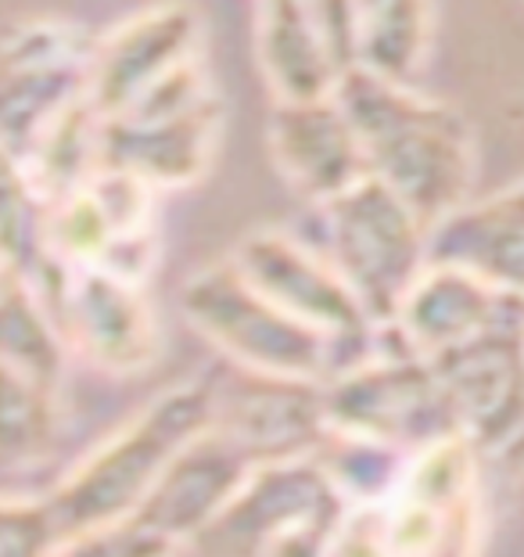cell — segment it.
Instances as JSON below:
<instances>
[{"instance_id": "1", "label": "cell", "mask_w": 524, "mask_h": 557, "mask_svg": "<svg viewBox=\"0 0 524 557\" xmlns=\"http://www.w3.org/2000/svg\"><path fill=\"white\" fill-rule=\"evenodd\" d=\"M338 98L360 129L371 176L407 198L432 227L471 201L478 145L460 109L363 65L345 73Z\"/></svg>"}, {"instance_id": "2", "label": "cell", "mask_w": 524, "mask_h": 557, "mask_svg": "<svg viewBox=\"0 0 524 557\" xmlns=\"http://www.w3.org/2000/svg\"><path fill=\"white\" fill-rule=\"evenodd\" d=\"M223 377L201 374L165 388L126 429L101 443L83 465L40 496L58 547H68L87 532L134 518L173 457L220 418Z\"/></svg>"}, {"instance_id": "3", "label": "cell", "mask_w": 524, "mask_h": 557, "mask_svg": "<svg viewBox=\"0 0 524 557\" xmlns=\"http://www.w3.org/2000/svg\"><path fill=\"white\" fill-rule=\"evenodd\" d=\"M180 310L187 324L245 374L305 385H324L338 374V349L262 295L230 256L184 281Z\"/></svg>"}, {"instance_id": "4", "label": "cell", "mask_w": 524, "mask_h": 557, "mask_svg": "<svg viewBox=\"0 0 524 557\" xmlns=\"http://www.w3.org/2000/svg\"><path fill=\"white\" fill-rule=\"evenodd\" d=\"M352 504L313 454L273 457L198 536L216 557H335Z\"/></svg>"}, {"instance_id": "5", "label": "cell", "mask_w": 524, "mask_h": 557, "mask_svg": "<svg viewBox=\"0 0 524 557\" xmlns=\"http://www.w3.org/2000/svg\"><path fill=\"white\" fill-rule=\"evenodd\" d=\"M320 396L327 432L371 438L402 454L467 435L435 363L396 346L385 327L377 352L327 377Z\"/></svg>"}, {"instance_id": "6", "label": "cell", "mask_w": 524, "mask_h": 557, "mask_svg": "<svg viewBox=\"0 0 524 557\" xmlns=\"http://www.w3.org/2000/svg\"><path fill=\"white\" fill-rule=\"evenodd\" d=\"M223 120V101L198 58L129 109L101 120V165L134 173L159 195L184 191L209 173Z\"/></svg>"}, {"instance_id": "7", "label": "cell", "mask_w": 524, "mask_h": 557, "mask_svg": "<svg viewBox=\"0 0 524 557\" xmlns=\"http://www.w3.org/2000/svg\"><path fill=\"white\" fill-rule=\"evenodd\" d=\"M324 252L377 327L396 320L407 292L432 267V223L377 176L316 206Z\"/></svg>"}, {"instance_id": "8", "label": "cell", "mask_w": 524, "mask_h": 557, "mask_svg": "<svg viewBox=\"0 0 524 557\" xmlns=\"http://www.w3.org/2000/svg\"><path fill=\"white\" fill-rule=\"evenodd\" d=\"M98 37L73 18L26 15L8 22L0 47V145L22 162L51 129L90 104Z\"/></svg>"}, {"instance_id": "9", "label": "cell", "mask_w": 524, "mask_h": 557, "mask_svg": "<svg viewBox=\"0 0 524 557\" xmlns=\"http://www.w3.org/2000/svg\"><path fill=\"white\" fill-rule=\"evenodd\" d=\"M471 435L446 438L410 457L399 490L374 507L388 557H474L482 543L478 460Z\"/></svg>"}, {"instance_id": "10", "label": "cell", "mask_w": 524, "mask_h": 557, "mask_svg": "<svg viewBox=\"0 0 524 557\" xmlns=\"http://www.w3.org/2000/svg\"><path fill=\"white\" fill-rule=\"evenodd\" d=\"M43 306L58 320L68 349L109 374H137L159 357V320L148 299V281L101 267L43 263L33 277Z\"/></svg>"}, {"instance_id": "11", "label": "cell", "mask_w": 524, "mask_h": 557, "mask_svg": "<svg viewBox=\"0 0 524 557\" xmlns=\"http://www.w3.org/2000/svg\"><path fill=\"white\" fill-rule=\"evenodd\" d=\"M230 259L262 295L338 349V371L377 352V320L366 313L324 248L291 238L288 231L255 227L230 248Z\"/></svg>"}, {"instance_id": "12", "label": "cell", "mask_w": 524, "mask_h": 557, "mask_svg": "<svg viewBox=\"0 0 524 557\" xmlns=\"http://www.w3.org/2000/svg\"><path fill=\"white\" fill-rule=\"evenodd\" d=\"M159 191L134 173L98 165L87 184L47 206V245L68 267H101L148 281L159 263Z\"/></svg>"}, {"instance_id": "13", "label": "cell", "mask_w": 524, "mask_h": 557, "mask_svg": "<svg viewBox=\"0 0 524 557\" xmlns=\"http://www.w3.org/2000/svg\"><path fill=\"white\" fill-rule=\"evenodd\" d=\"M201 58V15L187 0L134 11L104 37L90 62V104L101 120L140 101L151 87Z\"/></svg>"}, {"instance_id": "14", "label": "cell", "mask_w": 524, "mask_h": 557, "mask_svg": "<svg viewBox=\"0 0 524 557\" xmlns=\"http://www.w3.org/2000/svg\"><path fill=\"white\" fill-rule=\"evenodd\" d=\"M262 457L241 435L216 418L205 432L173 457L165 475L154 482L148 500L134 515L159 536L180 543H198V536L216 521Z\"/></svg>"}, {"instance_id": "15", "label": "cell", "mask_w": 524, "mask_h": 557, "mask_svg": "<svg viewBox=\"0 0 524 557\" xmlns=\"http://www.w3.org/2000/svg\"><path fill=\"white\" fill-rule=\"evenodd\" d=\"M457 413L482 449H510L524 432V317L432 357Z\"/></svg>"}, {"instance_id": "16", "label": "cell", "mask_w": 524, "mask_h": 557, "mask_svg": "<svg viewBox=\"0 0 524 557\" xmlns=\"http://www.w3.org/2000/svg\"><path fill=\"white\" fill-rule=\"evenodd\" d=\"M270 156L280 176L313 206L371 176L360 129L338 94L313 101H273Z\"/></svg>"}, {"instance_id": "17", "label": "cell", "mask_w": 524, "mask_h": 557, "mask_svg": "<svg viewBox=\"0 0 524 557\" xmlns=\"http://www.w3.org/2000/svg\"><path fill=\"white\" fill-rule=\"evenodd\" d=\"M517 317H524V295H510L471 270L432 259L385 331L396 346L432 360Z\"/></svg>"}, {"instance_id": "18", "label": "cell", "mask_w": 524, "mask_h": 557, "mask_svg": "<svg viewBox=\"0 0 524 557\" xmlns=\"http://www.w3.org/2000/svg\"><path fill=\"white\" fill-rule=\"evenodd\" d=\"M255 58L273 101L330 98L352 69L316 0H255Z\"/></svg>"}, {"instance_id": "19", "label": "cell", "mask_w": 524, "mask_h": 557, "mask_svg": "<svg viewBox=\"0 0 524 557\" xmlns=\"http://www.w3.org/2000/svg\"><path fill=\"white\" fill-rule=\"evenodd\" d=\"M432 259L463 267L510 295H524V176L463 201L432 227Z\"/></svg>"}, {"instance_id": "20", "label": "cell", "mask_w": 524, "mask_h": 557, "mask_svg": "<svg viewBox=\"0 0 524 557\" xmlns=\"http://www.w3.org/2000/svg\"><path fill=\"white\" fill-rule=\"evenodd\" d=\"M355 65L416 83L432 47V0H352Z\"/></svg>"}, {"instance_id": "21", "label": "cell", "mask_w": 524, "mask_h": 557, "mask_svg": "<svg viewBox=\"0 0 524 557\" xmlns=\"http://www.w3.org/2000/svg\"><path fill=\"white\" fill-rule=\"evenodd\" d=\"M68 352L73 349H68L62 327L40 295L33 292V284L4 270V277H0V357H4V371L58 388Z\"/></svg>"}, {"instance_id": "22", "label": "cell", "mask_w": 524, "mask_h": 557, "mask_svg": "<svg viewBox=\"0 0 524 557\" xmlns=\"http://www.w3.org/2000/svg\"><path fill=\"white\" fill-rule=\"evenodd\" d=\"M58 388L4 371V465L37 460L54 446Z\"/></svg>"}, {"instance_id": "23", "label": "cell", "mask_w": 524, "mask_h": 557, "mask_svg": "<svg viewBox=\"0 0 524 557\" xmlns=\"http://www.w3.org/2000/svg\"><path fill=\"white\" fill-rule=\"evenodd\" d=\"M176 550L173 540L159 536L145 521L126 518L118 525L87 532L58 550V557H170Z\"/></svg>"}, {"instance_id": "24", "label": "cell", "mask_w": 524, "mask_h": 557, "mask_svg": "<svg viewBox=\"0 0 524 557\" xmlns=\"http://www.w3.org/2000/svg\"><path fill=\"white\" fill-rule=\"evenodd\" d=\"M58 536L47 521L40 496L4 504L0 515V557H58Z\"/></svg>"}, {"instance_id": "25", "label": "cell", "mask_w": 524, "mask_h": 557, "mask_svg": "<svg viewBox=\"0 0 524 557\" xmlns=\"http://www.w3.org/2000/svg\"><path fill=\"white\" fill-rule=\"evenodd\" d=\"M521 438H524V432H521V435H517V443H521ZM517 443H514V446H510V449H517Z\"/></svg>"}, {"instance_id": "26", "label": "cell", "mask_w": 524, "mask_h": 557, "mask_svg": "<svg viewBox=\"0 0 524 557\" xmlns=\"http://www.w3.org/2000/svg\"><path fill=\"white\" fill-rule=\"evenodd\" d=\"M521 4H524V0H521Z\"/></svg>"}]
</instances>
